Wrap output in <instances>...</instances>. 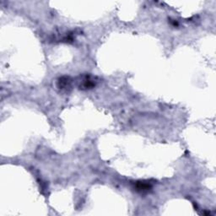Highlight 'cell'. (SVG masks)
<instances>
[{
	"label": "cell",
	"instance_id": "3",
	"mask_svg": "<svg viewBox=\"0 0 216 216\" xmlns=\"http://www.w3.org/2000/svg\"><path fill=\"white\" fill-rule=\"evenodd\" d=\"M136 188L139 191L141 192H145V191H148L149 189L151 188V185L149 183H147V182H138L136 184Z\"/></svg>",
	"mask_w": 216,
	"mask_h": 216
},
{
	"label": "cell",
	"instance_id": "1",
	"mask_svg": "<svg viewBox=\"0 0 216 216\" xmlns=\"http://www.w3.org/2000/svg\"><path fill=\"white\" fill-rule=\"evenodd\" d=\"M71 86V80L68 77L60 78L58 81V87L60 89H68Z\"/></svg>",
	"mask_w": 216,
	"mask_h": 216
},
{
	"label": "cell",
	"instance_id": "2",
	"mask_svg": "<svg viewBox=\"0 0 216 216\" xmlns=\"http://www.w3.org/2000/svg\"><path fill=\"white\" fill-rule=\"evenodd\" d=\"M95 85V83L90 80V77H85L82 80V84H81L80 87L82 89H90L92 88Z\"/></svg>",
	"mask_w": 216,
	"mask_h": 216
}]
</instances>
